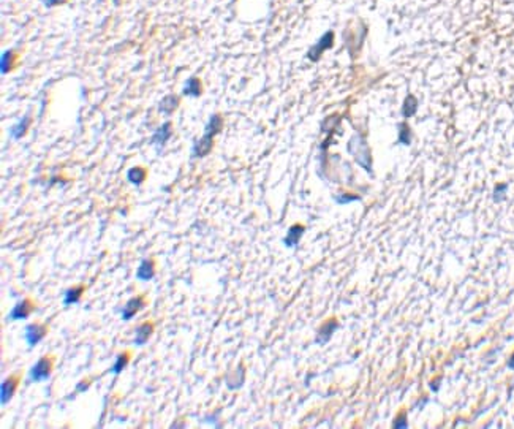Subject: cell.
Returning <instances> with one entry per match:
<instances>
[{
    "instance_id": "30bf717a",
    "label": "cell",
    "mask_w": 514,
    "mask_h": 429,
    "mask_svg": "<svg viewBox=\"0 0 514 429\" xmlns=\"http://www.w3.org/2000/svg\"><path fill=\"white\" fill-rule=\"evenodd\" d=\"M152 333H154V325L151 322L141 323L135 331V344L136 346H144Z\"/></svg>"
},
{
    "instance_id": "52a82bcc",
    "label": "cell",
    "mask_w": 514,
    "mask_h": 429,
    "mask_svg": "<svg viewBox=\"0 0 514 429\" xmlns=\"http://www.w3.org/2000/svg\"><path fill=\"white\" fill-rule=\"evenodd\" d=\"M144 306H146V301H144V298H141V296H135V298L128 299L127 304H125L122 309V318L130 320L131 317H135Z\"/></svg>"
},
{
    "instance_id": "ba28073f",
    "label": "cell",
    "mask_w": 514,
    "mask_h": 429,
    "mask_svg": "<svg viewBox=\"0 0 514 429\" xmlns=\"http://www.w3.org/2000/svg\"><path fill=\"white\" fill-rule=\"evenodd\" d=\"M172 135V124L171 122H165L161 127H158V130L155 132L154 136H152V144H155L158 149L163 148L166 141L170 140Z\"/></svg>"
},
{
    "instance_id": "603a6c76",
    "label": "cell",
    "mask_w": 514,
    "mask_h": 429,
    "mask_svg": "<svg viewBox=\"0 0 514 429\" xmlns=\"http://www.w3.org/2000/svg\"><path fill=\"white\" fill-rule=\"evenodd\" d=\"M505 190H506V185H505V184H500V185L495 187V197H494L495 200L498 201V195H503Z\"/></svg>"
},
{
    "instance_id": "5bb4252c",
    "label": "cell",
    "mask_w": 514,
    "mask_h": 429,
    "mask_svg": "<svg viewBox=\"0 0 514 429\" xmlns=\"http://www.w3.org/2000/svg\"><path fill=\"white\" fill-rule=\"evenodd\" d=\"M184 95H187V97L201 95V81L198 80V78H195V76L188 78L184 86Z\"/></svg>"
},
{
    "instance_id": "d4e9b609",
    "label": "cell",
    "mask_w": 514,
    "mask_h": 429,
    "mask_svg": "<svg viewBox=\"0 0 514 429\" xmlns=\"http://www.w3.org/2000/svg\"><path fill=\"white\" fill-rule=\"evenodd\" d=\"M87 386H89V382H87V380H82V382L76 386V391H82V390H86Z\"/></svg>"
},
{
    "instance_id": "2e32d148",
    "label": "cell",
    "mask_w": 514,
    "mask_h": 429,
    "mask_svg": "<svg viewBox=\"0 0 514 429\" xmlns=\"http://www.w3.org/2000/svg\"><path fill=\"white\" fill-rule=\"evenodd\" d=\"M127 179L131 184L140 185L142 181L146 179V170L144 168H140V166L131 168V170H128V173H127Z\"/></svg>"
},
{
    "instance_id": "9a60e30c",
    "label": "cell",
    "mask_w": 514,
    "mask_h": 429,
    "mask_svg": "<svg viewBox=\"0 0 514 429\" xmlns=\"http://www.w3.org/2000/svg\"><path fill=\"white\" fill-rule=\"evenodd\" d=\"M82 293H84V287H81V285L68 288L67 292H65V295H63V304L68 306V304L78 303V301L81 299Z\"/></svg>"
},
{
    "instance_id": "cb8c5ba5",
    "label": "cell",
    "mask_w": 514,
    "mask_h": 429,
    "mask_svg": "<svg viewBox=\"0 0 514 429\" xmlns=\"http://www.w3.org/2000/svg\"><path fill=\"white\" fill-rule=\"evenodd\" d=\"M63 2H65V0H45L46 7H56V5H61Z\"/></svg>"
},
{
    "instance_id": "e0dca14e",
    "label": "cell",
    "mask_w": 514,
    "mask_h": 429,
    "mask_svg": "<svg viewBox=\"0 0 514 429\" xmlns=\"http://www.w3.org/2000/svg\"><path fill=\"white\" fill-rule=\"evenodd\" d=\"M416 110H418V101H416V99H415V97L411 95V94L407 95V99H405L404 106H402V114H404L405 117H411V116H413V114L416 113Z\"/></svg>"
},
{
    "instance_id": "9c48e42d",
    "label": "cell",
    "mask_w": 514,
    "mask_h": 429,
    "mask_svg": "<svg viewBox=\"0 0 514 429\" xmlns=\"http://www.w3.org/2000/svg\"><path fill=\"white\" fill-rule=\"evenodd\" d=\"M154 276H155V263H154V260H151V258L142 260L138 271H136V277H138L140 280L146 282V280H151Z\"/></svg>"
},
{
    "instance_id": "8992f818",
    "label": "cell",
    "mask_w": 514,
    "mask_h": 429,
    "mask_svg": "<svg viewBox=\"0 0 514 429\" xmlns=\"http://www.w3.org/2000/svg\"><path fill=\"white\" fill-rule=\"evenodd\" d=\"M33 311V303L31 299H22L21 303H17L11 312L7 315L8 320H24L27 318Z\"/></svg>"
},
{
    "instance_id": "7a4b0ae2",
    "label": "cell",
    "mask_w": 514,
    "mask_h": 429,
    "mask_svg": "<svg viewBox=\"0 0 514 429\" xmlns=\"http://www.w3.org/2000/svg\"><path fill=\"white\" fill-rule=\"evenodd\" d=\"M51 371H52V360L49 356H43V358L38 360L32 366L31 372H29V379L32 382H43V380H46L51 376Z\"/></svg>"
},
{
    "instance_id": "d6986e66",
    "label": "cell",
    "mask_w": 514,
    "mask_h": 429,
    "mask_svg": "<svg viewBox=\"0 0 514 429\" xmlns=\"http://www.w3.org/2000/svg\"><path fill=\"white\" fill-rule=\"evenodd\" d=\"M399 143L405 144V146H410L411 144V130L408 124H400L399 125Z\"/></svg>"
},
{
    "instance_id": "ffe728a7",
    "label": "cell",
    "mask_w": 514,
    "mask_h": 429,
    "mask_svg": "<svg viewBox=\"0 0 514 429\" xmlns=\"http://www.w3.org/2000/svg\"><path fill=\"white\" fill-rule=\"evenodd\" d=\"M127 364H128V353L125 352V353L117 355L114 366L111 367V372H112V374H119V372H122V369H124V367L127 366Z\"/></svg>"
},
{
    "instance_id": "ac0fdd59",
    "label": "cell",
    "mask_w": 514,
    "mask_h": 429,
    "mask_svg": "<svg viewBox=\"0 0 514 429\" xmlns=\"http://www.w3.org/2000/svg\"><path fill=\"white\" fill-rule=\"evenodd\" d=\"M29 124H31V117L26 116V117H24V119L21 120L19 124H16V125L13 127V129L10 130V135H11V138H15V140H17V138H21L24 133H26V130H27Z\"/></svg>"
},
{
    "instance_id": "44dd1931",
    "label": "cell",
    "mask_w": 514,
    "mask_h": 429,
    "mask_svg": "<svg viewBox=\"0 0 514 429\" xmlns=\"http://www.w3.org/2000/svg\"><path fill=\"white\" fill-rule=\"evenodd\" d=\"M11 64H13V51H5L2 54V73L3 75L11 70Z\"/></svg>"
},
{
    "instance_id": "4fadbf2b",
    "label": "cell",
    "mask_w": 514,
    "mask_h": 429,
    "mask_svg": "<svg viewBox=\"0 0 514 429\" xmlns=\"http://www.w3.org/2000/svg\"><path fill=\"white\" fill-rule=\"evenodd\" d=\"M177 106H179V99H177V97L176 95H166L160 101L158 111L163 113V114H171Z\"/></svg>"
},
{
    "instance_id": "7402d4cb",
    "label": "cell",
    "mask_w": 514,
    "mask_h": 429,
    "mask_svg": "<svg viewBox=\"0 0 514 429\" xmlns=\"http://www.w3.org/2000/svg\"><path fill=\"white\" fill-rule=\"evenodd\" d=\"M355 200H359V197H356V195H340V197H336V201L340 203V204H345V203L355 201Z\"/></svg>"
},
{
    "instance_id": "277c9868",
    "label": "cell",
    "mask_w": 514,
    "mask_h": 429,
    "mask_svg": "<svg viewBox=\"0 0 514 429\" xmlns=\"http://www.w3.org/2000/svg\"><path fill=\"white\" fill-rule=\"evenodd\" d=\"M47 333V328L41 323H32L26 326V331H24V337H26V342L29 344V347H35L40 341H43V337Z\"/></svg>"
},
{
    "instance_id": "8fae6325",
    "label": "cell",
    "mask_w": 514,
    "mask_h": 429,
    "mask_svg": "<svg viewBox=\"0 0 514 429\" xmlns=\"http://www.w3.org/2000/svg\"><path fill=\"white\" fill-rule=\"evenodd\" d=\"M337 330V322L336 320H329V322H326L325 325L321 326L320 331H318V336H316V342L318 344H325L331 339V336L334 331Z\"/></svg>"
},
{
    "instance_id": "7c38bea8",
    "label": "cell",
    "mask_w": 514,
    "mask_h": 429,
    "mask_svg": "<svg viewBox=\"0 0 514 429\" xmlns=\"http://www.w3.org/2000/svg\"><path fill=\"white\" fill-rule=\"evenodd\" d=\"M302 234H304V227H302V225H299V223L293 225V227L288 230V234H286V238H285V246H286V247L296 246L297 243H299V239H301Z\"/></svg>"
},
{
    "instance_id": "6da1fadb",
    "label": "cell",
    "mask_w": 514,
    "mask_h": 429,
    "mask_svg": "<svg viewBox=\"0 0 514 429\" xmlns=\"http://www.w3.org/2000/svg\"><path fill=\"white\" fill-rule=\"evenodd\" d=\"M222 125H223V120H222V117L218 116V114H214V116H211V119H209V124L206 127L204 135L201 136V140L196 143L195 148H193V155L195 157H204V155H207L209 152H211L212 140H214V136L220 132Z\"/></svg>"
},
{
    "instance_id": "3957f363",
    "label": "cell",
    "mask_w": 514,
    "mask_h": 429,
    "mask_svg": "<svg viewBox=\"0 0 514 429\" xmlns=\"http://www.w3.org/2000/svg\"><path fill=\"white\" fill-rule=\"evenodd\" d=\"M332 45H334V32H332V30H329V32H326L318 40V43L310 48L307 57L312 60V62H316V60L321 57V54L325 52L326 50H329V48H332Z\"/></svg>"
},
{
    "instance_id": "5b68a950",
    "label": "cell",
    "mask_w": 514,
    "mask_h": 429,
    "mask_svg": "<svg viewBox=\"0 0 514 429\" xmlns=\"http://www.w3.org/2000/svg\"><path fill=\"white\" fill-rule=\"evenodd\" d=\"M17 383H19V379L16 376H10L2 382V386H0V402H2V406H5L13 397L15 391L17 388Z\"/></svg>"
},
{
    "instance_id": "484cf974",
    "label": "cell",
    "mask_w": 514,
    "mask_h": 429,
    "mask_svg": "<svg viewBox=\"0 0 514 429\" xmlns=\"http://www.w3.org/2000/svg\"><path fill=\"white\" fill-rule=\"evenodd\" d=\"M508 366H510L511 369H514V353H513V356L510 358V361H508Z\"/></svg>"
}]
</instances>
